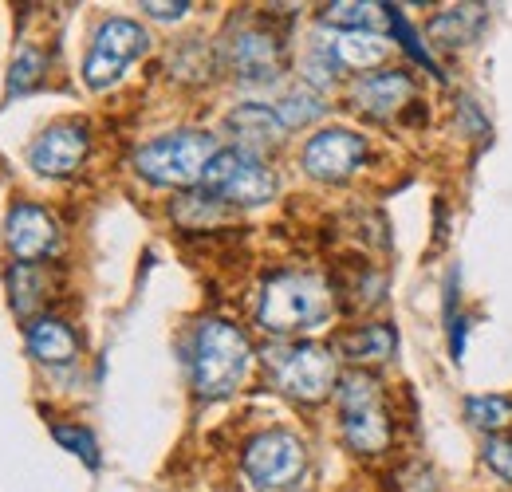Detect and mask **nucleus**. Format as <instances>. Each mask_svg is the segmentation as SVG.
I'll return each instance as SVG.
<instances>
[{
  "instance_id": "obj_1",
  "label": "nucleus",
  "mask_w": 512,
  "mask_h": 492,
  "mask_svg": "<svg viewBox=\"0 0 512 492\" xmlns=\"http://www.w3.org/2000/svg\"><path fill=\"white\" fill-rule=\"evenodd\" d=\"M335 311V292L316 272H276L260 288L256 323L272 335H304L316 331Z\"/></svg>"
},
{
  "instance_id": "obj_2",
  "label": "nucleus",
  "mask_w": 512,
  "mask_h": 492,
  "mask_svg": "<svg viewBox=\"0 0 512 492\" xmlns=\"http://www.w3.org/2000/svg\"><path fill=\"white\" fill-rule=\"evenodd\" d=\"M253 367V347L241 327L225 319H201L193 331L190 370L201 398H229Z\"/></svg>"
},
{
  "instance_id": "obj_3",
  "label": "nucleus",
  "mask_w": 512,
  "mask_h": 492,
  "mask_svg": "<svg viewBox=\"0 0 512 492\" xmlns=\"http://www.w3.org/2000/svg\"><path fill=\"white\" fill-rule=\"evenodd\" d=\"M335 402H339V426L343 441L355 453H383L390 449L394 422L386 410V394L375 374L367 370H347L335 386Z\"/></svg>"
},
{
  "instance_id": "obj_4",
  "label": "nucleus",
  "mask_w": 512,
  "mask_h": 492,
  "mask_svg": "<svg viewBox=\"0 0 512 492\" xmlns=\"http://www.w3.org/2000/svg\"><path fill=\"white\" fill-rule=\"evenodd\" d=\"M217 138L205 130H174L134 150V170L150 185H193L205 178L209 162L217 158Z\"/></svg>"
},
{
  "instance_id": "obj_5",
  "label": "nucleus",
  "mask_w": 512,
  "mask_h": 492,
  "mask_svg": "<svg viewBox=\"0 0 512 492\" xmlns=\"http://www.w3.org/2000/svg\"><path fill=\"white\" fill-rule=\"evenodd\" d=\"M201 193L213 197L217 205H264L276 197V174L264 166L260 154L245 146H229L217 150V158L209 162Z\"/></svg>"
},
{
  "instance_id": "obj_6",
  "label": "nucleus",
  "mask_w": 512,
  "mask_h": 492,
  "mask_svg": "<svg viewBox=\"0 0 512 492\" xmlns=\"http://www.w3.org/2000/svg\"><path fill=\"white\" fill-rule=\"evenodd\" d=\"M241 469L260 492H288L308 469V449L292 430H264L249 437Z\"/></svg>"
},
{
  "instance_id": "obj_7",
  "label": "nucleus",
  "mask_w": 512,
  "mask_h": 492,
  "mask_svg": "<svg viewBox=\"0 0 512 492\" xmlns=\"http://www.w3.org/2000/svg\"><path fill=\"white\" fill-rule=\"evenodd\" d=\"M150 48V36L138 20H127V16H111L99 24L95 40H91V52L83 60V83L91 91H107L123 79L130 63L138 60L142 52Z\"/></svg>"
},
{
  "instance_id": "obj_8",
  "label": "nucleus",
  "mask_w": 512,
  "mask_h": 492,
  "mask_svg": "<svg viewBox=\"0 0 512 492\" xmlns=\"http://www.w3.org/2000/svg\"><path fill=\"white\" fill-rule=\"evenodd\" d=\"M272 367V382L296 398V402H323L335 386H339V370H335V355L320 347V343H296L284 347L276 355H268Z\"/></svg>"
},
{
  "instance_id": "obj_9",
  "label": "nucleus",
  "mask_w": 512,
  "mask_h": 492,
  "mask_svg": "<svg viewBox=\"0 0 512 492\" xmlns=\"http://www.w3.org/2000/svg\"><path fill=\"white\" fill-rule=\"evenodd\" d=\"M363 162H367V138L347 126H327L320 134H312L300 150L304 174L327 185L347 182L351 174H359Z\"/></svg>"
},
{
  "instance_id": "obj_10",
  "label": "nucleus",
  "mask_w": 512,
  "mask_h": 492,
  "mask_svg": "<svg viewBox=\"0 0 512 492\" xmlns=\"http://www.w3.org/2000/svg\"><path fill=\"white\" fill-rule=\"evenodd\" d=\"M225 67L245 83H272L284 71V40L260 24H241L225 40Z\"/></svg>"
},
{
  "instance_id": "obj_11",
  "label": "nucleus",
  "mask_w": 512,
  "mask_h": 492,
  "mask_svg": "<svg viewBox=\"0 0 512 492\" xmlns=\"http://www.w3.org/2000/svg\"><path fill=\"white\" fill-rule=\"evenodd\" d=\"M91 150V130L79 119H64V123H52L44 134H36V142L28 146V166L44 178H67L83 166Z\"/></svg>"
},
{
  "instance_id": "obj_12",
  "label": "nucleus",
  "mask_w": 512,
  "mask_h": 492,
  "mask_svg": "<svg viewBox=\"0 0 512 492\" xmlns=\"http://www.w3.org/2000/svg\"><path fill=\"white\" fill-rule=\"evenodd\" d=\"M4 241H8V252L16 256V264H36L60 245V225L48 209H40L32 201H20V205L8 209Z\"/></svg>"
},
{
  "instance_id": "obj_13",
  "label": "nucleus",
  "mask_w": 512,
  "mask_h": 492,
  "mask_svg": "<svg viewBox=\"0 0 512 492\" xmlns=\"http://www.w3.org/2000/svg\"><path fill=\"white\" fill-rule=\"evenodd\" d=\"M351 103H355L363 115H371V119H390V115H398V111H406V107L414 103V79H410V71H402V67L371 71V75H363V79L355 83Z\"/></svg>"
},
{
  "instance_id": "obj_14",
  "label": "nucleus",
  "mask_w": 512,
  "mask_h": 492,
  "mask_svg": "<svg viewBox=\"0 0 512 492\" xmlns=\"http://www.w3.org/2000/svg\"><path fill=\"white\" fill-rule=\"evenodd\" d=\"M24 339H28V355H32L36 363H44V367H64V363H71V359L79 355L75 331L67 327L64 319H56V315L32 319Z\"/></svg>"
},
{
  "instance_id": "obj_15",
  "label": "nucleus",
  "mask_w": 512,
  "mask_h": 492,
  "mask_svg": "<svg viewBox=\"0 0 512 492\" xmlns=\"http://www.w3.org/2000/svg\"><path fill=\"white\" fill-rule=\"evenodd\" d=\"M229 130L241 138V146L245 150H253L256 146L264 150V146H276V142H284V123H280V115H276V107H264V103H241L237 111H229Z\"/></svg>"
},
{
  "instance_id": "obj_16",
  "label": "nucleus",
  "mask_w": 512,
  "mask_h": 492,
  "mask_svg": "<svg viewBox=\"0 0 512 492\" xmlns=\"http://www.w3.org/2000/svg\"><path fill=\"white\" fill-rule=\"evenodd\" d=\"M485 20H489L485 4H453V8H442L430 20V36H434L438 48H461V44H473L485 32Z\"/></svg>"
},
{
  "instance_id": "obj_17",
  "label": "nucleus",
  "mask_w": 512,
  "mask_h": 492,
  "mask_svg": "<svg viewBox=\"0 0 512 492\" xmlns=\"http://www.w3.org/2000/svg\"><path fill=\"white\" fill-rule=\"evenodd\" d=\"M335 347H339L343 359H351V363H359V367H371V363H386V359L394 355L398 335H394L390 323H359V327H351L347 335H339Z\"/></svg>"
},
{
  "instance_id": "obj_18",
  "label": "nucleus",
  "mask_w": 512,
  "mask_h": 492,
  "mask_svg": "<svg viewBox=\"0 0 512 492\" xmlns=\"http://www.w3.org/2000/svg\"><path fill=\"white\" fill-rule=\"evenodd\" d=\"M331 52H335V63L347 67V71H371L386 60L390 44H386L379 32H339L327 40Z\"/></svg>"
},
{
  "instance_id": "obj_19",
  "label": "nucleus",
  "mask_w": 512,
  "mask_h": 492,
  "mask_svg": "<svg viewBox=\"0 0 512 492\" xmlns=\"http://www.w3.org/2000/svg\"><path fill=\"white\" fill-rule=\"evenodd\" d=\"M320 20L327 28H339V32H375L386 20V4H367V0H335V4H323Z\"/></svg>"
},
{
  "instance_id": "obj_20",
  "label": "nucleus",
  "mask_w": 512,
  "mask_h": 492,
  "mask_svg": "<svg viewBox=\"0 0 512 492\" xmlns=\"http://www.w3.org/2000/svg\"><path fill=\"white\" fill-rule=\"evenodd\" d=\"M465 418L469 426L493 433H509L512 430V398L505 394H477V398H465Z\"/></svg>"
},
{
  "instance_id": "obj_21",
  "label": "nucleus",
  "mask_w": 512,
  "mask_h": 492,
  "mask_svg": "<svg viewBox=\"0 0 512 492\" xmlns=\"http://www.w3.org/2000/svg\"><path fill=\"white\" fill-rule=\"evenodd\" d=\"M8 288H12V308L20 315H32L36 304H44V272L36 264H16L12 276H8Z\"/></svg>"
},
{
  "instance_id": "obj_22",
  "label": "nucleus",
  "mask_w": 512,
  "mask_h": 492,
  "mask_svg": "<svg viewBox=\"0 0 512 492\" xmlns=\"http://www.w3.org/2000/svg\"><path fill=\"white\" fill-rule=\"evenodd\" d=\"M323 111H327V103H323L316 91H292V95H284L276 103V115H280L284 130H300V126L316 123Z\"/></svg>"
},
{
  "instance_id": "obj_23",
  "label": "nucleus",
  "mask_w": 512,
  "mask_h": 492,
  "mask_svg": "<svg viewBox=\"0 0 512 492\" xmlns=\"http://www.w3.org/2000/svg\"><path fill=\"white\" fill-rule=\"evenodd\" d=\"M40 79H44V56H40L36 48H24V52L12 60V71H8V99H12V95H28Z\"/></svg>"
},
{
  "instance_id": "obj_24",
  "label": "nucleus",
  "mask_w": 512,
  "mask_h": 492,
  "mask_svg": "<svg viewBox=\"0 0 512 492\" xmlns=\"http://www.w3.org/2000/svg\"><path fill=\"white\" fill-rule=\"evenodd\" d=\"M52 437L64 445L67 453H75L79 461H87L91 469L99 465V445H95V437L83 430V426H52Z\"/></svg>"
},
{
  "instance_id": "obj_25",
  "label": "nucleus",
  "mask_w": 512,
  "mask_h": 492,
  "mask_svg": "<svg viewBox=\"0 0 512 492\" xmlns=\"http://www.w3.org/2000/svg\"><path fill=\"white\" fill-rule=\"evenodd\" d=\"M304 75H308L316 87H327V83H335V75H339V63H335V52H331V44H327V40L312 44V52L304 56Z\"/></svg>"
},
{
  "instance_id": "obj_26",
  "label": "nucleus",
  "mask_w": 512,
  "mask_h": 492,
  "mask_svg": "<svg viewBox=\"0 0 512 492\" xmlns=\"http://www.w3.org/2000/svg\"><path fill=\"white\" fill-rule=\"evenodd\" d=\"M485 465H489L505 485H512V430L493 433V437L485 441Z\"/></svg>"
},
{
  "instance_id": "obj_27",
  "label": "nucleus",
  "mask_w": 512,
  "mask_h": 492,
  "mask_svg": "<svg viewBox=\"0 0 512 492\" xmlns=\"http://www.w3.org/2000/svg\"><path fill=\"white\" fill-rule=\"evenodd\" d=\"M142 8H146V16H154V20H182V16L190 12L193 4H190V0H174V4H158V0H146Z\"/></svg>"
}]
</instances>
